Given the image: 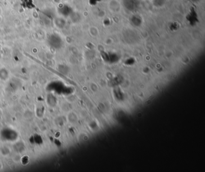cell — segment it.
I'll return each instance as SVG.
<instances>
[{
    "label": "cell",
    "instance_id": "obj_1",
    "mask_svg": "<svg viewBox=\"0 0 205 172\" xmlns=\"http://www.w3.org/2000/svg\"><path fill=\"white\" fill-rule=\"evenodd\" d=\"M124 5L127 10L132 11L137 7L138 1L137 0H125Z\"/></svg>",
    "mask_w": 205,
    "mask_h": 172
},
{
    "label": "cell",
    "instance_id": "obj_2",
    "mask_svg": "<svg viewBox=\"0 0 205 172\" xmlns=\"http://www.w3.org/2000/svg\"><path fill=\"white\" fill-rule=\"evenodd\" d=\"M101 1V0H90V3L91 4H93V5H95L98 2H100Z\"/></svg>",
    "mask_w": 205,
    "mask_h": 172
}]
</instances>
